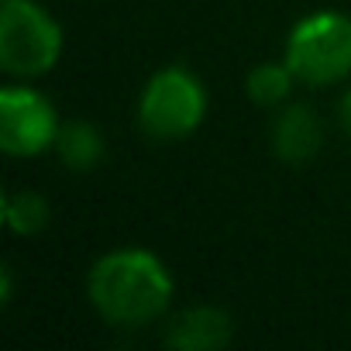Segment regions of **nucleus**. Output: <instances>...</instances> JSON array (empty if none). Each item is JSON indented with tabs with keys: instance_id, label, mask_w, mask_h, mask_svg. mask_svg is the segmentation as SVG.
Masks as SVG:
<instances>
[{
	"instance_id": "1",
	"label": "nucleus",
	"mask_w": 351,
	"mask_h": 351,
	"mask_svg": "<svg viewBox=\"0 0 351 351\" xmlns=\"http://www.w3.org/2000/svg\"><path fill=\"white\" fill-rule=\"evenodd\" d=\"M172 300L169 269L145 248H117L90 269V303L107 324L141 327L165 313Z\"/></svg>"
},
{
	"instance_id": "2",
	"label": "nucleus",
	"mask_w": 351,
	"mask_h": 351,
	"mask_svg": "<svg viewBox=\"0 0 351 351\" xmlns=\"http://www.w3.org/2000/svg\"><path fill=\"white\" fill-rule=\"evenodd\" d=\"M286 66L310 86H330L351 76V18L317 11L296 21L286 38Z\"/></svg>"
},
{
	"instance_id": "3",
	"label": "nucleus",
	"mask_w": 351,
	"mask_h": 351,
	"mask_svg": "<svg viewBox=\"0 0 351 351\" xmlns=\"http://www.w3.org/2000/svg\"><path fill=\"white\" fill-rule=\"evenodd\" d=\"M62 56V28L35 0H4L0 8V66L11 76H42Z\"/></svg>"
},
{
	"instance_id": "4",
	"label": "nucleus",
	"mask_w": 351,
	"mask_h": 351,
	"mask_svg": "<svg viewBox=\"0 0 351 351\" xmlns=\"http://www.w3.org/2000/svg\"><path fill=\"white\" fill-rule=\"evenodd\" d=\"M207 114V90L204 83L180 66H165L158 69L138 100V121L152 138L162 141H176L186 138L200 128Z\"/></svg>"
},
{
	"instance_id": "5",
	"label": "nucleus",
	"mask_w": 351,
	"mask_h": 351,
	"mask_svg": "<svg viewBox=\"0 0 351 351\" xmlns=\"http://www.w3.org/2000/svg\"><path fill=\"white\" fill-rule=\"evenodd\" d=\"M59 117L45 93L32 86L0 90V148L8 155H42L59 138Z\"/></svg>"
},
{
	"instance_id": "6",
	"label": "nucleus",
	"mask_w": 351,
	"mask_h": 351,
	"mask_svg": "<svg viewBox=\"0 0 351 351\" xmlns=\"http://www.w3.org/2000/svg\"><path fill=\"white\" fill-rule=\"evenodd\" d=\"M324 141V128L320 117L303 107V104H289L276 124H272V152L286 162V165H306L317 158Z\"/></svg>"
},
{
	"instance_id": "7",
	"label": "nucleus",
	"mask_w": 351,
	"mask_h": 351,
	"mask_svg": "<svg viewBox=\"0 0 351 351\" xmlns=\"http://www.w3.org/2000/svg\"><path fill=\"white\" fill-rule=\"evenodd\" d=\"M231 341V317L217 306H193L172 317L165 344L176 351H214Z\"/></svg>"
},
{
	"instance_id": "8",
	"label": "nucleus",
	"mask_w": 351,
	"mask_h": 351,
	"mask_svg": "<svg viewBox=\"0 0 351 351\" xmlns=\"http://www.w3.org/2000/svg\"><path fill=\"white\" fill-rule=\"evenodd\" d=\"M56 145H59L62 162L69 169H76V172H86V169H93L104 158V138H100V131L93 124H83V121L66 124L59 131Z\"/></svg>"
},
{
	"instance_id": "9",
	"label": "nucleus",
	"mask_w": 351,
	"mask_h": 351,
	"mask_svg": "<svg viewBox=\"0 0 351 351\" xmlns=\"http://www.w3.org/2000/svg\"><path fill=\"white\" fill-rule=\"evenodd\" d=\"M52 210L45 204V197H38L35 190H11L4 197V224L14 234H38L49 224Z\"/></svg>"
},
{
	"instance_id": "10",
	"label": "nucleus",
	"mask_w": 351,
	"mask_h": 351,
	"mask_svg": "<svg viewBox=\"0 0 351 351\" xmlns=\"http://www.w3.org/2000/svg\"><path fill=\"white\" fill-rule=\"evenodd\" d=\"M293 80H296V73H293L286 62H262V66H255V69L248 73L245 90H248V97H252L258 107H276V104H282V100L289 97Z\"/></svg>"
},
{
	"instance_id": "11",
	"label": "nucleus",
	"mask_w": 351,
	"mask_h": 351,
	"mask_svg": "<svg viewBox=\"0 0 351 351\" xmlns=\"http://www.w3.org/2000/svg\"><path fill=\"white\" fill-rule=\"evenodd\" d=\"M341 128H344L348 138H351V90L341 97Z\"/></svg>"
},
{
	"instance_id": "12",
	"label": "nucleus",
	"mask_w": 351,
	"mask_h": 351,
	"mask_svg": "<svg viewBox=\"0 0 351 351\" xmlns=\"http://www.w3.org/2000/svg\"><path fill=\"white\" fill-rule=\"evenodd\" d=\"M11 296H14V276L11 269H4V303H11Z\"/></svg>"
}]
</instances>
